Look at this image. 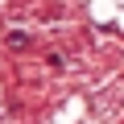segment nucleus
I'll return each mask as SVG.
<instances>
[{"mask_svg": "<svg viewBox=\"0 0 124 124\" xmlns=\"http://www.w3.org/2000/svg\"><path fill=\"white\" fill-rule=\"evenodd\" d=\"M25 41H29V37H25V33H8V46H13V50H21V46H25Z\"/></svg>", "mask_w": 124, "mask_h": 124, "instance_id": "1", "label": "nucleus"}]
</instances>
